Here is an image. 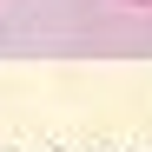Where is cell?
I'll use <instances>...</instances> for the list:
<instances>
[{"instance_id":"obj_1","label":"cell","mask_w":152,"mask_h":152,"mask_svg":"<svg viewBox=\"0 0 152 152\" xmlns=\"http://www.w3.org/2000/svg\"><path fill=\"white\" fill-rule=\"evenodd\" d=\"M126 7H152V0H126Z\"/></svg>"}]
</instances>
